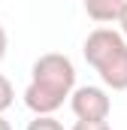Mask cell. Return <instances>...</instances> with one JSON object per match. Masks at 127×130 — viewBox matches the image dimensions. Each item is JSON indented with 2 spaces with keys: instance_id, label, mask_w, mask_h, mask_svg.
I'll return each mask as SVG.
<instances>
[{
  "instance_id": "5b68a950",
  "label": "cell",
  "mask_w": 127,
  "mask_h": 130,
  "mask_svg": "<svg viewBox=\"0 0 127 130\" xmlns=\"http://www.w3.org/2000/svg\"><path fill=\"white\" fill-rule=\"evenodd\" d=\"M12 103H15V88H12V82L0 73V115H3Z\"/></svg>"
},
{
  "instance_id": "3957f363",
  "label": "cell",
  "mask_w": 127,
  "mask_h": 130,
  "mask_svg": "<svg viewBox=\"0 0 127 130\" xmlns=\"http://www.w3.org/2000/svg\"><path fill=\"white\" fill-rule=\"evenodd\" d=\"M94 70L109 91H127V42L118 52H112L106 61H100Z\"/></svg>"
},
{
  "instance_id": "52a82bcc",
  "label": "cell",
  "mask_w": 127,
  "mask_h": 130,
  "mask_svg": "<svg viewBox=\"0 0 127 130\" xmlns=\"http://www.w3.org/2000/svg\"><path fill=\"white\" fill-rule=\"evenodd\" d=\"M73 130H112L109 121H76Z\"/></svg>"
},
{
  "instance_id": "277c9868",
  "label": "cell",
  "mask_w": 127,
  "mask_h": 130,
  "mask_svg": "<svg viewBox=\"0 0 127 130\" xmlns=\"http://www.w3.org/2000/svg\"><path fill=\"white\" fill-rule=\"evenodd\" d=\"M85 3V12L100 21V24H109V21H115L118 18V12H121V3L124 0H82Z\"/></svg>"
},
{
  "instance_id": "8992f818",
  "label": "cell",
  "mask_w": 127,
  "mask_h": 130,
  "mask_svg": "<svg viewBox=\"0 0 127 130\" xmlns=\"http://www.w3.org/2000/svg\"><path fill=\"white\" fill-rule=\"evenodd\" d=\"M27 130H64V124L55 115H36L30 124H27Z\"/></svg>"
},
{
  "instance_id": "6da1fadb",
  "label": "cell",
  "mask_w": 127,
  "mask_h": 130,
  "mask_svg": "<svg viewBox=\"0 0 127 130\" xmlns=\"http://www.w3.org/2000/svg\"><path fill=\"white\" fill-rule=\"evenodd\" d=\"M30 82L49 88V91H58L64 97H70V91L76 88V67L61 52H45V55H39L33 61Z\"/></svg>"
},
{
  "instance_id": "ba28073f",
  "label": "cell",
  "mask_w": 127,
  "mask_h": 130,
  "mask_svg": "<svg viewBox=\"0 0 127 130\" xmlns=\"http://www.w3.org/2000/svg\"><path fill=\"white\" fill-rule=\"evenodd\" d=\"M115 21H118V33L127 39V0L121 3V12H118V18H115Z\"/></svg>"
},
{
  "instance_id": "7a4b0ae2",
  "label": "cell",
  "mask_w": 127,
  "mask_h": 130,
  "mask_svg": "<svg viewBox=\"0 0 127 130\" xmlns=\"http://www.w3.org/2000/svg\"><path fill=\"white\" fill-rule=\"evenodd\" d=\"M70 109L79 121H106L112 112V100L97 85H82L70 91Z\"/></svg>"
},
{
  "instance_id": "9c48e42d",
  "label": "cell",
  "mask_w": 127,
  "mask_h": 130,
  "mask_svg": "<svg viewBox=\"0 0 127 130\" xmlns=\"http://www.w3.org/2000/svg\"><path fill=\"white\" fill-rule=\"evenodd\" d=\"M6 48H9V33H6V27L0 24V61L6 58Z\"/></svg>"
},
{
  "instance_id": "30bf717a",
  "label": "cell",
  "mask_w": 127,
  "mask_h": 130,
  "mask_svg": "<svg viewBox=\"0 0 127 130\" xmlns=\"http://www.w3.org/2000/svg\"><path fill=\"white\" fill-rule=\"evenodd\" d=\"M0 130H12V124H9V121H6L3 115H0Z\"/></svg>"
}]
</instances>
